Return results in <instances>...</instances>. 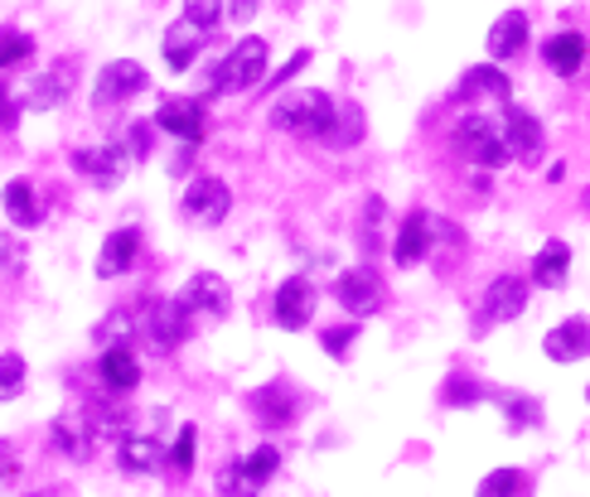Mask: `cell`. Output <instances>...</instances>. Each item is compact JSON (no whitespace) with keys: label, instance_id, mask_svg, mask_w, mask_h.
Wrapping results in <instances>:
<instances>
[{"label":"cell","instance_id":"1","mask_svg":"<svg viewBox=\"0 0 590 497\" xmlns=\"http://www.w3.org/2000/svg\"><path fill=\"white\" fill-rule=\"evenodd\" d=\"M334 111L339 101L320 87H305V93H286L281 101H272V126L276 131H291V135H315L325 141V131L334 126Z\"/></svg>","mask_w":590,"mask_h":497},{"label":"cell","instance_id":"2","mask_svg":"<svg viewBox=\"0 0 590 497\" xmlns=\"http://www.w3.org/2000/svg\"><path fill=\"white\" fill-rule=\"evenodd\" d=\"M266 59H272V53H266V39H262V34H248V39H242L228 59L214 63L208 87H214V93H248V87H257L266 77Z\"/></svg>","mask_w":590,"mask_h":497},{"label":"cell","instance_id":"3","mask_svg":"<svg viewBox=\"0 0 590 497\" xmlns=\"http://www.w3.org/2000/svg\"><path fill=\"white\" fill-rule=\"evenodd\" d=\"M455 150L480 169H504L508 160H518L514 145H508V131H498L489 117H465L455 126Z\"/></svg>","mask_w":590,"mask_h":497},{"label":"cell","instance_id":"4","mask_svg":"<svg viewBox=\"0 0 590 497\" xmlns=\"http://www.w3.org/2000/svg\"><path fill=\"white\" fill-rule=\"evenodd\" d=\"M228 184H222L218 174H194L184 184V198H180V208H184V218L189 222H198V228H218L222 218H228Z\"/></svg>","mask_w":590,"mask_h":497},{"label":"cell","instance_id":"5","mask_svg":"<svg viewBox=\"0 0 590 497\" xmlns=\"http://www.w3.org/2000/svg\"><path fill=\"white\" fill-rule=\"evenodd\" d=\"M189 334H194V314L184 310L180 295L150 304V314H146V343L155 348V353H174V348H180Z\"/></svg>","mask_w":590,"mask_h":497},{"label":"cell","instance_id":"6","mask_svg":"<svg viewBox=\"0 0 590 497\" xmlns=\"http://www.w3.org/2000/svg\"><path fill=\"white\" fill-rule=\"evenodd\" d=\"M146 87H150L146 68L136 59H117V63H103V73H97V83H93V101L97 107H117V101L146 93Z\"/></svg>","mask_w":590,"mask_h":497},{"label":"cell","instance_id":"7","mask_svg":"<svg viewBox=\"0 0 590 497\" xmlns=\"http://www.w3.org/2000/svg\"><path fill=\"white\" fill-rule=\"evenodd\" d=\"M504 131H508V145H514L518 165L538 169L542 155H547V135H542V121L532 117L528 107H518V101H504Z\"/></svg>","mask_w":590,"mask_h":497},{"label":"cell","instance_id":"8","mask_svg":"<svg viewBox=\"0 0 590 497\" xmlns=\"http://www.w3.org/2000/svg\"><path fill=\"white\" fill-rule=\"evenodd\" d=\"M334 300H339L353 319H373V314L383 310V280H377V270H369V266H353L339 276Z\"/></svg>","mask_w":590,"mask_h":497},{"label":"cell","instance_id":"9","mask_svg":"<svg viewBox=\"0 0 590 497\" xmlns=\"http://www.w3.org/2000/svg\"><path fill=\"white\" fill-rule=\"evenodd\" d=\"M131 165H136V160H131V150H127V145H121V141L93 145V150H73V169H77V174H87V179H93V184H103V189L121 184Z\"/></svg>","mask_w":590,"mask_h":497},{"label":"cell","instance_id":"10","mask_svg":"<svg viewBox=\"0 0 590 497\" xmlns=\"http://www.w3.org/2000/svg\"><path fill=\"white\" fill-rule=\"evenodd\" d=\"M315 286H310V276H291L281 280V290L272 295V319L281 324V329H305L310 319H315Z\"/></svg>","mask_w":590,"mask_h":497},{"label":"cell","instance_id":"11","mask_svg":"<svg viewBox=\"0 0 590 497\" xmlns=\"http://www.w3.org/2000/svg\"><path fill=\"white\" fill-rule=\"evenodd\" d=\"M180 300H184L189 314H208V319H228V310H232L228 280L214 276V270H198V276H189L184 290H180Z\"/></svg>","mask_w":590,"mask_h":497},{"label":"cell","instance_id":"12","mask_svg":"<svg viewBox=\"0 0 590 497\" xmlns=\"http://www.w3.org/2000/svg\"><path fill=\"white\" fill-rule=\"evenodd\" d=\"M528 310V280L504 270L484 286V324H514L518 314Z\"/></svg>","mask_w":590,"mask_h":497},{"label":"cell","instance_id":"13","mask_svg":"<svg viewBox=\"0 0 590 497\" xmlns=\"http://www.w3.org/2000/svg\"><path fill=\"white\" fill-rule=\"evenodd\" d=\"M49 435H53V445H59V454H63V459H77V464H87V459H93V445L103 439V435H97V425L87 421V411H63V415H53Z\"/></svg>","mask_w":590,"mask_h":497},{"label":"cell","instance_id":"14","mask_svg":"<svg viewBox=\"0 0 590 497\" xmlns=\"http://www.w3.org/2000/svg\"><path fill=\"white\" fill-rule=\"evenodd\" d=\"M542 353H547L552 363H581V357H590V319L586 314L562 319L552 334H542Z\"/></svg>","mask_w":590,"mask_h":497},{"label":"cell","instance_id":"15","mask_svg":"<svg viewBox=\"0 0 590 497\" xmlns=\"http://www.w3.org/2000/svg\"><path fill=\"white\" fill-rule=\"evenodd\" d=\"M155 121H160V131H170L174 141H189V145L204 141V101H198V97L165 101V107L155 111Z\"/></svg>","mask_w":590,"mask_h":497},{"label":"cell","instance_id":"16","mask_svg":"<svg viewBox=\"0 0 590 497\" xmlns=\"http://www.w3.org/2000/svg\"><path fill=\"white\" fill-rule=\"evenodd\" d=\"M508 97H514V83H508V73L498 63L470 68L460 77V87H455V101H508Z\"/></svg>","mask_w":590,"mask_h":497},{"label":"cell","instance_id":"17","mask_svg":"<svg viewBox=\"0 0 590 497\" xmlns=\"http://www.w3.org/2000/svg\"><path fill=\"white\" fill-rule=\"evenodd\" d=\"M431 237H436V218L431 213H411V218L397 228V242H393V262L397 266H417V262H426V252H431Z\"/></svg>","mask_w":590,"mask_h":497},{"label":"cell","instance_id":"18","mask_svg":"<svg viewBox=\"0 0 590 497\" xmlns=\"http://www.w3.org/2000/svg\"><path fill=\"white\" fill-rule=\"evenodd\" d=\"M73 83H77L73 63H53L49 73H39L35 83H29L25 107H29V111H53V107H63V101H69V93H73Z\"/></svg>","mask_w":590,"mask_h":497},{"label":"cell","instance_id":"19","mask_svg":"<svg viewBox=\"0 0 590 497\" xmlns=\"http://www.w3.org/2000/svg\"><path fill=\"white\" fill-rule=\"evenodd\" d=\"M204 34H208V29H198L194 20H174V25L165 29V39H160L165 63H170L174 73H189V68H194V59L204 53Z\"/></svg>","mask_w":590,"mask_h":497},{"label":"cell","instance_id":"20","mask_svg":"<svg viewBox=\"0 0 590 497\" xmlns=\"http://www.w3.org/2000/svg\"><path fill=\"white\" fill-rule=\"evenodd\" d=\"M97 377H103V387L111 391V397H127V391H136V387H141V363H136V353H131L127 343L107 348L103 363H97Z\"/></svg>","mask_w":590,"mask_h":497},{"label":"cell","instance_id":"21","mask_svg":"<svg viewBox=\"0 0 590 497\" xmlns=\"http://www.w3.org/2000/svg\"><path fill=\"white\" fill-rule=\"evenodd\" d=\"M542 63H547L556 77H576L590 63V44L581 39V34H571V29L552 34V39L542 44Z\"/></svg>","mask_w":590,"mask_h":497},{"label":"cell","instance_id":"22","mask_svg":"<svg viewBox=\"0 0 590 497\" xmlns=\"http://www.w3.org/2000/svg\"><path fill=\"white\" fill-rule=\"evenodd\" d=\"M136 256H141V232L136 228L111 232L107 242H103V252H97V276H103V280L127 276V270L136 266Z\"/></svg>","mask_w":590,"mask_h":497},{"label":"cell","instance_id":"23","mask_svg":"<svg viewBox=\"0 0 590 497\" xmlns=\"http://www.w3.org/2000/svg\"><path fill=\"white\" fill-rule=\"evenodd\" d=\"M296 411H300V401H296V391L286 387V381H272V387L252 391V415H257L262 425H272V431L291 425V421H296Z\"/></svg>","mask_w":590,"mask_h":497},{"label":"cell","instance_id":"24","mask_svg":"<svg viewBox=\"0 0 590 497\" xmlns=\"http://www.w3.org/2000/svg\"><path fill=\"white\" fill-rule=\"evenodd\" d=\"M522 44H528V15H522V10H504V15L494 20V29H489V59L494 63L518 59Z\"/></svg>","mask_w":590,"mask_h":497},{"label":"cell","instance_id":"25","mask_svg":"<svg viewBox=\"0 0 590 497\" xmlns=\"http://www.w3.org/2000/svg\"><path fill=\"white\" fill-rule=\"evenodd\" d=\"M566 270H571V246H566L562 237H547V242L538 246V256H532V280H538L542 290H562Z\"/></svg>","mask_w":590,"mask_h":497},{"label":"cell","instance_id":"26","mask_svg":"<svg viewBox=\"0 0 590 497\" xmlns=\"http://www.w3.org/2000/svg\"><path fill=\"white\" fill-rule=\"evenodd\" d=\"M117 459H121V469L127 473H155L170 454H165V445L155 435H127L117 445Z\"/></svg>","mask_w":590,"mask_h":497},{"label":"cell","instance_id":"27","mask_svg":"<svg viewBox=\"0 0 590 497\" xmlns=\"http://www.w3.org/2000/svg\"><path fill=\"white\" fill-rule=\"evenodd\" d=\"M363 107L359 101H339V111H334V126L325 131V141L320 145H329V150H353V145L363 141Z\"/></svg>","mask_w":590,"mask_h":497},{"label":"cell","instance_id":"28","mask_svg":"<svg viewBox=\"0 0 590 497\" xmlns=\"http://www.w3.org/2000/svg\"><path fill=\"white\" fill-rule=\"evenodd\" d=\"M5 213L15 228H39V203H35V189L25 184V179H10L5 184Z\"/></svg>","mask_w":590,"mask_h":497},{"label":"cell","instance_id":"29","mask_svg":"<svg viewBox=\"0 0 590 497\" xmlns=\"http://www.w3.org/2000/svg\"><path fill=\"white\" fill-rule=\"evenodd\" d=\"M474 497H528V473L522 469H494Z\"/></svg>","mask_w":590,"mask_h":497},{"label":"cell","instance_id":"30","mask_svg":"<svg viewBox=\"0 0 590 497\" xmlns=\"http://www.w3.org/2000/svg\"><path fill=\"white\" fill-rule=\"evenodd\" d=\"M257 488H262V483L248 473V464H222L218 483H214L218 497H257Z\"/></svg>","mask_w":590,"mask_h":497},{"label":"cell","instance_id":"31","mask_svg":"<svg viewBox=\"0 0 590 497\" xmlns=\"http://www.w3.org/2000/svg\"><path fill=\"white\" fill-rule=\"evenodd\" d=\"M498 405H504V415H508V431H532V425H542V405L532 397H514V391H504Z\"/></svg>","mask_w":590,"mask_h":497},{"label":"cell","instance_id":"32","mask_svg":"<svg viewBox=\"0 0 590 497\" xmlns=\"http://www.w3.org/2000/svg\"><path fill=\"white\" fill-rule=\"evenodd\" d=\"M441 397H445V405H480L489 391L474 377H465V372H450V381H445Z\"/></svg>","mask_w":590,"mask_h":497},{"label":"cell","instance_id":"33","mask_svg":"<svg viewBox=\"0 0 590 497\" xmlns=\"http://www.w3.org/2000/svg\"><path fill=\"white\" fill-rule=\"evenodd\" d=\"M155 131H160V121H131V131L121 135V145L131 150V160H136V165H146V160H150V150H155L150 135H155Z\"/></svg>","mask_w":590,"mask_h":497},{"label":"cell","instance_id":"34","mask_svg":"<svg viewBox=\"0 0 590 497\" xmlns=\"http://www.w3.org/2000/svg\"><path fill=\"white\" fill-rule=\"evenodd\" d=\"M320 343H325V353L334 363H344V357L353 353V343H359V324H334V329L320 334Z\"/></svg>","mask_w":590,"mask_h":497},{"label":"cell","instance_id":"35","mask_svg":"<svg viewBox=\"0 0 590 497\" xmlns=\"http://www.w3.org/2000/svg\"><path fill=\"white\" fill-rule=\"evenodd\" d=\"M194 459H198V431L194 425H180V435H174V445H170V464L180 473H189Z\"/></svg>","mask_w":590,"mask_h":497},{"label":"cell","instance_id":"36","mask_svg":"<svg viewBox=\"0 0 590 497\" xmlns=\"http://www.w3.org/2000/svg\"><path fill=\"white\" fill-rule=\"evenodd\" d=\"M242 464H248V473H252L257 483H266L276 469H281V449H276V445H257L248 459H242Z\"/></svg>","mask_w":590,"mask_h":497},{"label":"cell","instance_id":"37","mask_svg":"<svg viewBox=\"0 0 590 497\" xmlns=\"http://www.w3.org/2000/svg\"><path fill=\"white\" fill-rule=\"evenodd\" d=\"M20 381H25V357L5 353V357H0V397L15 401L20 397Z\"/></svg>","mask_w":590,"mask_h":497},{"label":"cell","instance_id":"38","mask_svg":"<svg viewBox=\"0 0 590 497\" xmlns=\"http://www.w3.org/2000/svg\"><path fill=\"white\" fill-rule=\"evenodd\" d=\"M184 20H194L198 29L222 25V0H184Z\"/></svg>","mask_w":590,"mask_h":497},{"label":"cell","instance_id":"39","mask_svg":"<svg viewBox=\"0 0 590 497\" xmlns=\"http://www.w3.org/2000/svg\"><path fill=\"white\" fill-rule=\"evenodd\" d=\"M29 53H35V39H29V34H5V49H0V63L5 68H20L29 59Z\"/></svg>","mask_w":590,"mask_h":497},{"label":"cell","instance_id":"40","mask_svg":"<svg viewBox=\"0 0 590 497\" xmlns=\"http://www.w3.org/2000/svg\"><path fill=\"white\" fill-rule=\"evenodd\" d=\"M127 329H131V314H111V319L97 329V343L103 348H117V343H127Z\"/></svg>","mask_w":590,"mask_h":497},{"label":"cell","instance_id":"41","mask_svg":"<svg viewBox=\"0 0 590 497\" xmlns=\"http://www.w3.org/2000/svg\"><path fill=\"white\" fill-rule=\"evenodd\" d=\"M257 15V0H222V25H248Z\"/></svg>","mask_w":590,"mask_h":497},{"label":"cell","instance_id":"42","mask_svg":"<svg viewBox=\"0 0 590 497\" xmlns=\"http://www.w3.org/2000/svg\"><path fill=\"white\" fill-rule=\"evenodd\" d=\"M305 63H310V49H300V53H291V63H286V68H281V73H276V77H272V87H286V83H291V77H296V73H300V68H305Z\"/></svg>","mask_w":590,"mask_h":497},{"label":"cell","instance_id":"43","mask_svg":"<svg viewBox=\"0 0 590 497\" xmlns=\"http://www.w3.org/2000/svg\"><path fill=\"white\" fill-rule=\"evenodd\" d=\"M581 208L590 213V189H581Z\"/></svg>","mask_w":590,"mask_h":497},{"label":"cell","instance_id":"44","mask_svg":"<svg viewBox=\"0 0 590 497\" xmlns=\"http://www.w3.org/2000/svg\"><path fill=\"white\" fill-rule=\"evenodd\" d=\"M586 401H590V387H586Z\"/></svg>","mask_w":590,"mask_h":497},{"label":"cell","instance_id":"45","mask_svg":"<svg viewBox=\"0 0 590 497\" xmlns=\"http://www.w3.org/2000/svg\"><path fill=\"white\" fill-rule=\"evenodd\" d=\"M35 497H39V493H35Z\"/></svg>","mask_w":590,"mask_h":497}]
</instances>
